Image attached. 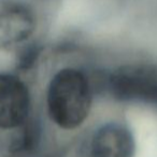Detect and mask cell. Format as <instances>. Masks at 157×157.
<instances>
[{"label":"cell","instance_id":"6da1fadb","mask_svg":"<svg viewBox=\"0 0 157 157\" xmlns=\"http://www.w3.org/2000/svg\"><path fill=\"white\" fill-rule=\"evenodd\" d=\"M87 78L74 68L59 71L51 80L48 91V112L56 124L71 129L83 123L90 107Z\"/></svg>","mask_w":157,"mask_h":157},{"label":"cell","instance_id":"7a4b0ae2","mask_svg":"<svg viewBox=\"0 0 157 157\" xmlns=\"http://www.w3.org/2000/svg\"><path fill=\"white\" fill-rule=\"evenodd\" d=\"M109 90L121 101L157 104V65L122 66L110 76Z\"/></svg>","mask_w":157,"mask_h":157},{"label":"cell","instance_id":"277c9868","mask_svg":"<svg viewBox=\"0 0 157 157\" xmlns=\"http://www.w3.org/2000/svg\"><path fill=\"white\" fill-rule=\"evenodd\" d=\"M35 28L36 21L29 9L10 6L0 11V52L29 40Z\"/></svg>","mask_w":157,"mask_h":157},{"label":"cell","instance_id":"8992f818","mask_svg":"<svg viewBox=\"0 0 157 157\" xmlns=\"http://www.w3.org/2000/svg\"><path fill=\"white\" fill-rule=\"evenodd\" d=\"M19 132L12 141L10 150L15 157H22L30 154L37 147L38 142V129L32 123L26 121L23 125L19 126Z\"/></svg>","mask_w":157,"mask_h":157},{"label":"cell","instance_id":"5b68a950","mask_svg":"<svg viewBox=\"0 0 157 157\" xmlns=\"http://www.w3.org/2000/svg\"><path fill=\"white\" fill-rule=\"evenodd\" d=\"M134 152V137L124 125L110 123L93 137L92 157H132Z\"/></svg>","mask_w":157,"mask_h":157},{"label":"cell","instance_id":"3957f363","mask_svg":"<svg viewBox=\"0 0 157 157\" xmlns=\"http://www.w3.org/2000/svg\"><path fill=\"white\" fill-rule=\"evenodd\" d=\"M29 92L25 83L12 75H0V127L17 128L27 121Z\"/></svg>","mask_w":157,"mask_h":157}]
</instances>
